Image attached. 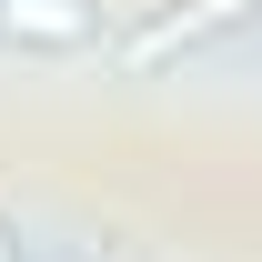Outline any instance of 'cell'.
Returning <instances> with one entry per match:
<instances>
[{
  "label": "cell",
  "instance_id": "6da1fadb",
  "mask_svg": "<svg viewBox=\"0 0 262 262\" xmlns=\"http://www.w3.org/2000/svg\"><path fill=\"white\" fill-rule=\"evenodd\" d=\"M111 31H121L111 0H0L10 61H91V51H111Z\"/></svg>",
  "mask_w": 262,
  "mask_h": 262
},
{
  "label": "cell",
  "instance_id": "7a4b0ae2",
  "mask_svg": "<svg viewBox=\"0 0 262 262\" xmlns=\"http://www.w3.org/2000/svg\"><path fill=\"white\" fill-rule=\"evenodd\" d=\"M252 10H262V0H171V10H151V20H141V31H131L121 51H111V61H121L131 81H141V71H162L171 51H202V40H222V31H242Z\"/></svg>",
  "mask_w": 262,
  "mask_h": 262
},
{
  "label": "cell",
  "instance_id": "3957f363",
  "mask_svg": "<svg viewBox=\"0 0 262 262\" xmlns=\"http://www.w3.org/2000/svg\"><path fill=\"white\" fill-rule=\"evenodd\" d=\"M0 262H20V242H10V222H0Z\"/></svg>",
  "mask_w": 262,
  "mask_h": 262
}]
</instances>
